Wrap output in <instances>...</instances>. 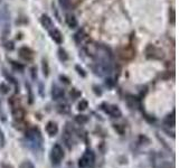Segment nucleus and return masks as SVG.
<instances>
[{
	"label": "nucleus",
	"mask_w": 179,
	"mask_h": 168,
	"mask_svg": "<svg viewBox=\"0 0 179 168\" xmlns=\"http://www.w3.org/2000/svg\"><path fill=\"white\" fill-rule=\"evenodd\" d=\"M139 139H140V143H143V141H145V143H150V140H149L148 138L145 137V136H140Z\"/></svg>",
	"instance_id": "nucleus-32"
},
{
	"label": "nucleus",
	"mask_w": 179,
	"mask_h": 168,
	"mask_svg": "<svg viewBox=\"0 0 179 168\" xmlns=\"http://www.w3.org/2000/svg\"><path fill=\"white\" fill-rule=\"evenodd\" d=\"M88 108V102L86 100H81L80 103H78V106H77V109L80 110V111H84L86 109Z\"/></svg>",
	"instance_id": "nucleus-15"
},
{
	"label": "nucleus",
	"mask_w": 179,
	"mask_h": 168,
	"mask_svg": "<svg viewBox=\"0 0 179 168\" xmlns=\"http://www.w3.org/2000/svg\"><path fill=\"white\" fill-rule=\"evenodd\" d=\"M127 102H128V106L130 107L131 109H134L136 107L139 106V101H138V99L132 97V95H130L129 99H127Z\"/></svg>",
	"instance_id": "nucleus-13"
},
{
	"label": "nucleus",
	"mask_w": 179,
	"mask_h": 168,
	"mask_svg": "<svg viewBox=\"0 0 179 168\" xmlns=\"http://www.w3.org/2000/svg\"><path fill=\"white\" fill-rule=\"evenodd\" d=\"M65 21L67 24V26L69 27L71 29H74L77 27V19L75 18V16L73 15H66V18H65Z\"/></svg>",
	"instance_id": "nucleus-9"
},
{
	"label": "nucleus",
	"mask_w": 179,
	"mask_h": 168,
	"mask_svg": "<svg viewBox=\"0 0 179 168\" xmlns=\"http://www.w3.org/2000/svg\"><path fill=\"white\" fill-rule=\"evenodd\" d=\"M46 132H47L51 137H54V136L57 134V132H58V127H57V125L54 121L47 122V125H46Z\"/></svg>",
	"instance_id": "nucleus-7"
},
{
	"label": "nucleus",
	"mask_w": 179,
	"mask_h": 168,
	"mask_svg": "<svg viewBox=\"0 0 179 168\" xmlns=\"http://www.w3.org/2000/svg\"><path fill=\"white\" fill-rule=\"evenodd\" d=\"M57 111L60 112V113H67L69 111V107L67 104H60V106L57 107Z\"/></svg>",
	"instance_id": "nucleus-17"
},
{
	"label": "nucleus",
	"mask_w": 179,
	"mask_h": 168,
	"mask_svg": "<svg viewBox=\"0 0 179 168\" xmlns=\"http://www.w3.org/2000/svg\"><path fill=\"white\" fill-rule=\"evenodd\" d=\"M5 134H3V131L0 129V148H2L3 146H5Z\"/></svg>",
	"instance_id": "nucleus-26"
},
{
	"label": "nucleus",
	"mask_w": 179,
	"mask_h": 168,
	"mask_svg": "<svg viewBox=\"0 0 179 168\" xmlns=\"http://www.w3.org/2000/svg\"><path fill=\"white\" fill-rule=\"evenodd\" d=\"M93 90H94V92H95V94H96V95H101V94H102V91H101V89H100L99 86L94 85L93 86Z\"/></svg>",
	"instance_id": "nucleus-29"
},
{
	"label": "nucleus",
	"mask_w": 179,
	"mask_h": 168,
	"mask_svg": "<svg viewBox=\"0 0 179 168\" xmlns=\"http://www.w3.org/2000/svg\"><path fill=\"white\" fill-rule=\"evenodd\" d=\"M60 80L65 83V84H69V80L66 76H64V75H60Z\"/></svg>",
	"instance_id": "nucleus-30"
},
{
	"label": "nucleus",
	"mask_w": 179,
	"mask_h": 168,
	"mask_svg": "<svg viewBox=\"0 0 179 168\" xmlns=\"http://www.w3.org/2000/svg\"><path fill=\"white\" fill-rule=\"evenodd\" d=\"M63 158H64V150L60 147V145L56 143L53 146L51 151V160L53 162V165H60Z\"/></svg>",
	"instance_id": "nucleus-2"
},
{
	"label": "nucleus",
	"mask_w": 179,
	"mask_h": 168,
	"mask_svg": "<svg viewBox=\"0 0 179 168\" xmlns=\"http://www.w3.org/2000/svg\"><path fill=\"white\" fill-rule=\"evenodd\" d=\"M43 73L45 76H48L49 74V67H48V63L46 61H43Z\"/></svg>",
	"instance_id": "nucleus-21"
},
{
	"label": "nucleus",
	"mask_w": 179,
	"mask_h": 168,
	"mask_svg": "<svg viewBox=\"0 0 179 168\" xmlns=\"http://www.w3.org/2000/svg\"><path fill=\"white\" fill-rule=\"evenodd\" d=\"M12 116H14V118L16 120H21L24 118V116H25V112H24V110L21 108H18V107H16V108L12 109Z\"/></svg>",
	"instance_id": "nucleus-11"
},
{
	"label": "nucleus",
	"mask_w": 179,
	"mask_h": 168,
	"mask_svg": "<svg viewBox=\"0 0 179 168\" xmlns=\"http://www.w3.org/2000/svg\"><path fill=\"white\" fill-rule=\"evenodd\" d=\"M0 118H1V120L2 121H5L6 120V114L2 112V109H1V102H0Z\"/></svg>",
	"instance_id": "nucleus-33"
},
{
	"label": "nucleus",
	"mask_w": 179,
	"mask_h": 168,
	"mask_svg": "<svg viewBox=\"0 0 179 168\" xmlns=\"http://www.w3.org/2000/svg\"><path fill=\"white\" fill-rule=\"evenodd\" d=\"M145 119L147 120L149 123H154V121H156V118L151 117V116H149V114H145Z\"/></svg>",
	"instance_id": "nucleus-28"
},
{
	"label": "nucleus",
	"mask_w": 179,
	"mask_h": 168,
	"mask_svg": "<svg viewBox=\"0 0 179 168\" xmlns=\"http://www.w3.org/2000/svg\"><path fill=\"white\" fill-rule=\"evenodd\" d=\"M11 65L14 66V67H15L16 70H17V71H19V72H23V71H24V66L20 65V64H16L15 62H12Z\"/></svg>",
	"instance_id": "nucleus-27"
},
{
	"label": "nucleus",
	"mask_w": 179,
	"mask_h": 168,
	"mask_svg": "<svg viewBox=\"0 0 179 168\" xmlns=\"http://www.w3.org/2000/svg\"><path fill=\"white\" fill-rule=\"evenodd\" d=\"M71 97L72 99H77V98H80L81 97V92L78 91V90H76V89H73L71 91Z\"/></svg>",
	"instance_id": "nucleus-23"
},
{
	"label": "nucleus",
	"mask_w": 179,
	"mask_h": 168,
	"mask_svg": "<svg viewBox=\"0 0 179 168\" xmlns=\"http://www.w3.org/2000/svg\"><path fill=\"white\" fill-rule=\"evenodd\" d=\"M163 122L167 125H169V127H173L175 123H176V121H175V113L172 112L171 114H168L167 117L165 118V120H163Z\"/></svg>",
	"instance_id": "nucleus-12"
},
{
	"label": "nucleus",
	"mask_w": 179,
	"mask_h": 168,
	"mask_svg": "<svg viewBox=\"0 0 179 168\" xmlns=\"http://www.w3.org/2000/svg\"><path fill=\"white\" fill-rule=\"evenodd\" d=\"M105 84L108 86H110V88H112V86L114 85V82L112 79H106V81H105Z\"/></svg>",
	"instance_id": "nucleus-31"
},
{
	"label": "nucleus",
	"mask_w": 179,
	"mask_h": 168,
	"mask_svg": "<svg viewBox=\"0 0 179 168\" xmlns=\"http://www.w3.org/2000/svg\"><path fill=\"white\" fill-rule=\"evenodd\" d=\"M40 23H42V26H43L44 28L47 29V30H51L53 28V20L49 16L47 15H43L42 18H40Z\"/></svg>",
	"instance_id": "nucleus-8"
},
{
	"label": "nucleus",
	"mask_w": 179,
	"mask_h": 168,
	"mask_svg": "<svg viewBox=\"0 0 179 168\" xmlns=\"http://www.w3.org/2000/svg\"><path fill=\"white\" fill-rule=\"evenodd\" d=\"M75 121H76L78 125H85L88 122V117L87 116H84V114H78L75 117Z\"/></svg>",
	"instance_id": "nucleus-14"
},
{
	"label": "nucleus",
	"mask_w": 179,
	"mask_h": 168,
	"mask_svg": "<svg viewBox=\"0 0 179 168\" xmlns=\"http://www.w3.org/2000/svg\"><path fill=\"white\" fill-rule=\"evenodd\" d=\"M113 128H114V130L117 131L119 134H124V128H123L121 125H113Z\"/></svg>",
	"instance_id": "nucleus-22"
},
{
	"label": "nucleus",
	"mask_w": 179,
	"mask_h": 168,
	"mask_svg": "<svg viewBox=\"0 0 179 168\" xmlns=\"http://www.w3.org/2000/svg\"><path fill=\"white\" fill-rule=\"evenodd\" d=\"M83 158L87 162V166H92L94 164V160H95V156H94V152L92 150H86L83 155Z\"/></svg>",
	"instance_id": "nucleus-10"
},
{
	"label": "nucleus",
	"mask_w": 179,
	"mask_h": 168,
	"mask_svg": "<svg viewBox=\"0 0 179 168\" xmlns=\"http://www.w3.org/2000/svg\"><path fill=\"white\" fill-rule=\"evenodd\" d=\"M26 138L30 141L33 145L35 146L36 150L37 149H42V145H43V137L38 128H31L26 132Z\"/></svg>",
	"instance_id": "nucleus-1"
},
{
	"label": "nucleus",
	"mask_w": 179,
	"mask_h": 168,
	"mask_svg": "<svg viewBox=\"0 0 179 168\" xmlns=\"http://www.w3.org/2000/svg\"><path fill=\"white\" fill-rule=\"evenodd\" d=\"M26 88H27V90H28V93H29V103H33V102H34V95H33V92H31L30 85L26 83Z\"/></svg>",
	"instance_id": "nucleus-25"
},
{
	"label": "nucleus",
	"mask_w": 179,
	"mask_h": 168,
	"mask_svg": "<svg viewBox=\"0 0 179 168\" xmlns=\"http://www.w3.org/2000/svg\"><path fill=\"white\" fill-rule=\"evenodd\" d=\"M58 56H60V60L62 61V62H66V61L68 60V56L67 54H66V52L62 48L58 49Z\"/></svg>",
	"instance_id": "nucleus-18"
},
{
	"label": "nucleus",
	"mask_w": 179,
	"mask_h": 168,
	"mask_svg": "<svg viewBox=\"0 0 179 168\" xmlns=\"http://www.w3.org/2000/svg\"><path fill=\"white\" fill-rule=\"evenodd\" d=\"M19 168H35L34 164L29 160H26V161L21 162V165L19 166Z\"/></svg>",
	"instance_id": "nucleus-20"
},
{
	"label": "nucleus",
	"mask_w": 179,
	"mask_h": 168,
	"mask_svg": "<svg viewBox=\"0 0 179 168\" xmlns=\"http://www.w3.org/2000/svg\"><path fill=\"white\" fill-rule=\"evenodd\" d=\"M9 91H10V88H9L8 84H6V83H1V84H0V93L8 94Z\"/></svg>",
	"instance_id": "nucleus-16"
},
{
	"label": "nucleus",
	"mask_w": 179,
	"mask_h": 168,
	"mask_svg": "<svg viewBox=\"0 0 179 168\" xmlns=\"http://www.w3.org/2000/svg\"><path fill=\"white\" fill-rule=\"evenodd\" d=\"M64 90L62 88H60L58 85H53L51 86V98L53 100H60L62 98H64Z\"/></svg>",
	"instance_id": "nucleus-5"
},
{
	"label": "nucleus",
	"mask_w": 179,
	"mask_h": 168,
	"mask_svg": "<svg viewBox=\"0 0 179 168\" xmlns=\"http://www.w3.org/2000/svg\"><path fill=\"white\" fill-rule=\"evenodd\" d=\"M101 108L105 111V113L110 114L111 117L113 118H120L122 116V112L119 109L118 106H114V104H106V103H102Z\"/></svg>",
	"instance_id": "nucleus-3"
},
{
	"label": "nucleus",
	"mask_w": 179,
	"mask_h": 168,
	"mask_svg": "<svg viewBox=\"0 0 179 168\" xmlns=\"http://www.w3.org/2000/svg\"><path fill=\"white\" fill-rule=\"evenodd\" d=\"M19 56L21 57V58H24L25 61H31L33 57H34V54H33L31 49H29L28 47H20Z\"/></svg>",
	"instance_id": "nucleus-6"
},
{
	"label": "nucleus",
	"mask_w": 179,
	"mask_h": 168,
	"mask_svg": "<svg viewBox=\"0 0 179 168\" xmlns=\"http://www.w3.org/2000/svg\"><path fill=\"white\" fill-rule=\"evenodd\" d=\"M75 70H76L77 73H78V74H80L82 77H85L86 76V73H85V71H84V69H83V67H81L80 65L75 66Z\"/></svg>",
	"instance_id": "nucleus-24"
},
{
	"label": "nucleus",
	"mask_w": 179,
	"mask_h": 168,
	"mask_svg": "<svg viewBox=\"0 0 179 168\" xmlns=\"http://www.w3.org/2000/svg\"><path fill=\"white\" fill-rule=\"evenodd\" d=\"M49 35H51V39L54 40L56 44L60 45V44L63 43V35H62V33L58 30V29L51 28V30H49Z\"/></svg>",
	"instance_id": "nucleus-4"
},
{
	"label": "nucleus",
	"mask_w": 179,
	"mask_h": 168,
	"mask_svg": "<svg viewBox=\"0 0 179 168\" xmlns=\"http://www.w3.org/2000/svg\"><path fill=\"white\" fill-rule=\"evenodd\" d=\"M60 5L62 8L64 9H69V7H71V0H60Z\"/></svg>",
	"instance_id": "nucleus-19"
}]
</instances>
